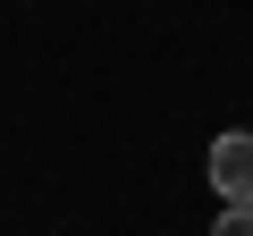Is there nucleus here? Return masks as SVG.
Returning <instances> with one entry per match:
<instances>
[{"label":"nucleus","instance_id":"f03ea898","mask_svg":"<svg viewBox=\"0 0 253 236\" xmlns=\"http://www.w3.org/2000/svg\"><path fill=\"white\" fill-rule=\"evenodd\" d=\"M211 236H253V202H228V211H219V228H211Z\"/></svg>","mask_w":253,"mask_h":236},{"label":"nucleus","instance_id":"f257e3e1","mask_svg":"<svg viewBox=\"0 0 253 236\" xmlns=\"http://www.w3.org/2000/svg\"><path fill=\"white\" fill-rule=\"evenodd\" d=\"M211 186L228 202H253V135H219L211 144Z\"/></svg>","mask_w":253,"mask_h":236}]
</instances>
